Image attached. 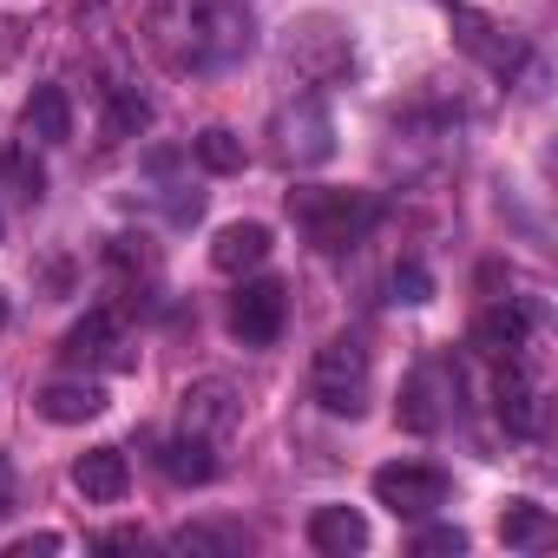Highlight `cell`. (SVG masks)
Listing matches in <instances>:
<instances>
[{
  "label": "cell",
  "mask_w": 558,
  "mask_h": 558,
  "mask_svg": "<svg viewBox=\"0 0 558 558\" xmlns=\"http://www.w3.org/2000/svg\"><path fill=\"white\" fill-rule=\"evenodd\" d=\"M283 316H290V290L283 283H269V276H256V283H243L236 296H230V336L243 342V349H269L276 336H283Z\"/></svg>",
  "instance_id": "52a82bcc"
},
{
  "label": "cell",
  "mask_w": 558,
  "mask_h": 558,
  "mask_svg": "<svg viewBox=\"0 0 558 558\" xmlns=\"http://www.w3.org/2000/svg\"><path fill=\"white\" fill-rule=\"evenodd\" d=\"M269 250H276L269 223H223V230H217V243H210V263H217L223 276H243V269H263V263H269Z\"/></svg>",
  "instance_id": "4fadbf2b"
},
{
  "label": "cell",
  "mask_w": 558,
  "mask_h": 558,
  "mask_svg": "<svg viewBox=\"0 0 558 558\" xmlns=\"http://www.w3.org/2000/svg\"><path fill=\"white\" fill-rule=\"evenodd\" d=\"M171 545L178 551H243V532H230V525H184Z\"/></svg>",
  "instance_id": "7402d4cb"
},
{
  "label": "cell",
  "mask_w": 558,
  "mask_h": 558,
  "mask_svg": "<svg viewBox=\"0 0 558 558\" xmlns=\"http://www.w3.org/2000/svg\"><path fill=\"white\" fill-rule=\"evenodd\" d=\"M316 401L329 408V414H342V421H355L362 408H368V381H375V362H368V349H362V336H336L323 355H316Z\"/></svg>",
  "instance_id": "3957f363"
},
{
  "label": "cell",
  "mask_w": 558,
  "mask_h": 558,
  "mask_svg": "<svg viewBox=\"0 0 558 558\" xmlns=\"http://www.w3.org/2000/svg\"><path fill=\"white\" fill-rule=\"evenodd\" d=\"M427 296H434L427 269H421V263H401V269H395V303H408V310H414V303H427Z\"/></svg>",
  "instance_id": "603a6c76"
},
{
  "label": "cell",
  "mask_w": 558,
  "mask_h": 558,
  "mask_svg": "<svg viewBox=\"0 0 558 558\" xmlns=\"http://www.w3.org/2000/svg\"><path fill=\"white\" fill-rule=\"evenodd\" d=\"M184 34H191V66H204V73H223L256 47V21L243 0H197Z\"/></svg>",
  "instance_id": "7a4b0ae2"
},
{
  "label": "cell",
  "mask_w": 558,
  "mask_h": 558,
  "mask_svg": "<svg viewBox=\"0 0 558 558\" xmlns=\"http://www.w3.org/2000/svg\"><path fill=\"white\" fill-rule=\"evenodd\" d=\"M0 230H8V223H0Z\"/></svg>",
  "instance_id": "f1b7e54d"
},
{
  "label": "cell",
  "mask_w": 558,
  "mask_h": 558,
  "mask_svg": "<svg viewBox=\"0 0 558 558\" xmlns=\"http://www.w3.org/2000/svg\"><path fill=\"white\" fill-rule=\"evenodd\" d=\"M8 512H14V460L0 453V519H8Z\"/></svg>",
  "instance_id": "4316f807"
},
{
  "label": "cell",
  "mask_w": 558,
  "mask_h": 558,
  "mask_svg": "<svg viewBox=\"0 0 558 558\" xmlns=\"http://www.w3.org/2000/svg\"><path fill=\"white\" fill-rule=\"evenodd\" d=\"M290 66L310 80V86H336V80H349L355 73V40L336 27V21H303V27H290Z\"/></svg>",
  "instance_id": "277c9868"
},
{
  "label": "cell",
  "mask_w": 558,
  "mask_h": 558,
  "mask_svg": "<svg viewBox=\"0 0 558 558\" xmlns=\"http://www.w3.org/2000/svg\"><path fill=\"white\" fill-rule=\"evenodd\" d=\"M276 151H283L290 165H323V158H336V119H329V106H323L316 93H303L296 106L276 112Z\"/></svg>",
  "instance_id": "8992f818"
},
{
  "label": "cell",
  "mask_w": 558,
  "mask_h": 558,
  "mask_svg": "<svg viewBox=\"0 0 558 558\" xmlns=\"http://www.w3.org/2000/svg\"><path fill=\"white\" fill-rule=\"evenodd\" d=\"M447 14H453V27H460V47L480 53L493 73H519V66H525V47L512 40V27H499V21H486V14H473V8H447Z\"/></svg>",
  "instance_id": "30bf717a"
},
{
  "label": "cell",
  "mask_w": 558,
  "mask_h": 558,
  "mask_svg": "<svg viewBox=\"0 0 558 558\" xmlns=\"http://www.w3.org/2000/svg\"><path fill=\"white\" fill-rule=\"evenodd\" d=\"M178 414H184V434H204V440H223L236 421H243V401L223 375H204L178 395Z\"/></svg>",
  "instance_id": "ba28073f"
},
{
  "label": "cell",
  "mask_w": 558,
  "mask_h": 558,
  "mask_svg": "<svg viewBox=\"0 0 558 558\" xmlns=\"http://www.w3.org/2000/svg\"><path fill=\"white\" fill-rule=\"evenodd\" d=\"M34 551H40V558L60 551V532H34V538H14V545H8V558H34Z\"/></svg>",
  "instance_id": "484cf974"
},
{
  "label": "cell",
  "mask_w": 558,
  "mask_h": 558,
  "mask_svg": "<svg viewBox=\"0 0 558 558\" xmlns=\"http://www.w3.org/2000/svg\"><path fill=\"white\" fill-rule=\"evenodd\" d=\"M73 486H80L93 506H119V499L132 493V466H125L119 447H93V453L73 460Z\"/></svg>",
  "instance_id": "7c38bea8"
},
{
  "label": "cell",
  "mask_w": 558,
  "mask_h": 558,
  "mask_svg": "<svg viewBox=\"0 0 558 558\" xmlns=\"http://www.w3.org/2000/svg\"><path fill=\"white\" fill-rule=\"evenodd\" d=\"M8 316H14V310H8V296H0V329H8Z\"/></svg>",
  "instance_id": "83f0119b"
},
{
  "label": "cell",
  "mask_w": 558,
  "mask_h": 558,
  "mask_svg": "<svg viewBox=\"0 0 558 558\" xmlns=\"http://www.w3.org/2000/svg\"><path fill=\"white\" fill-rule=\"evenodd\" d=\"M434 388H440L434 368H414V375H408V388H401V401H395V421H401L408 434H434V427H440V401H434Z\"/></svg>",
  "instance_id": "e0dca14e"
},
{
  "label": "cell",
  "mask_w": 558,
  "mask_h": 558,
  "mask_svg": "<svg viewBox=\"0 0 558 558\" xmlns=\"http://www.w3.org/2000/svg\"><path fill=\"white\" fill-rule=\"evenodd\" d=\"M545 532H551V512L538 499H506V512H499V538L506 545H545Z\"/></svg>",
  "instance_id": "ffe728a7"
},
{
  "label": "cell",
  "mask_w": 558,
  "mask_h": 558,
  "mask_svg": "<svg viewBox=\"0 0 558 558\" xmlns=\"http://www.w3.org/2000/svg\"><path fill=\"white\" fill-rule=\"evenodd\" d=\"M112 342H119V323H112V310H93L86 323H73V329H66L60 355L80 368V362H99V355H112Z\"/></svg>",
  "instance_id": "d6986e66"
},
{
  "label": "cell",
  "mask_w": 558,
  "mask_h": 558,
  "mask_svg": "<svg viewBox=\"0 0 558 558\" xmlns=\"http://www.w3.org/2000/svg\"><path fill=\"white\" fill-rule=\"evenodd\" d=\"M493 408H499L506 434H519V440H532V434L545 427V401H538V381L525 375V362H519V355L499 368V381H493Z\"/></svg>",
  "instance_id": "9c48e42d"
},
{
  "label": "cell",
  "mask_w": 558,
  "mask_h": 558,
  "mask_svg": "<svg viewBox=\"0 0 558 558\" xmlns=\"http://www.w3.org/2000/svg\"><path fill=\"white\" fill-rule=\"evenodd\" d=\"M191 145H197V165H204V171H217V178L243 171V138H236L230 125H204Z\"/></svg>",
  "instance_id": "44dd1931"
},
{
  "label": "cell",
  "mask_w": 558,
  "mask_h": 558,
  "mask_svg": "<svg viewBox=\"0 0 558 558\" xmlns=\"http://www.w3.org/2000/svg\"><path fill=\"white\" fill-rule=\"evenodd\" d=\"M34 408H40L53 427H80V421L106 414V388H99V381H47V388L34 395Z\"/></svg>",
  "instance_id": "5bb4252c"
},
{
  "label": "cell",
  "mask_w": 558,
  "mask_h": 558,
  "mask_svg": "<svg viewBox=\"0 0 558 558\" xmlns=\"http://www.w3.org/2000/svg\"><path fill=\"white\" fill-rule=\"evenodd\" d=\"M145 119H151V106H145L138 93H119V99H112V132H138Z\"/></svg>",
  "instance_id": "cb8c5ba5"
},
{
  "label": "cell",
  "mask_w": 558,
  "mask_h": 558,
  "mask_svg": "<svg viewBox=\"0 0 558 558\" xmlns=\"http://www.w3.org/2000/svg\"><path fill=\"white\" fill-rule=\"evenodd\" d=\"M158 466H165V480H178V486H204V480H217V453H210L204 434H178V440H165Z\"/></svg>",
  "instance_id": "2e32d148"
},
{
  "label": "cell",
  "mask_w": 558,
  "mask_h": 558,
  "mask_svg": "<svg viewBox=\"0 0 558 558\" xmlns=\"http://www.w3.org/2000/svg\"><path fill=\"white\" fill-rule=\"evenodd\" d=\"M27 132H34L40 145H66V138H73V106H66L60 86H34V99H27Z\"/></svg>",
  "instance_id": "ac0fdd59"
},
{
  "label": "cell",
  "mask_w": 558,
  "mask_h": 558,
  "mask_svg": "<svg viewBox=\"0 0 558 558\" xmlns=\"http://www.w3.org/2000/svg\"><path fill=\"white\" fill-rule=\"evenodd\" d=\"M310 545L329 551V558L368 551V519H362L355 506H316V512H310Z\"/></svg>",
  "instance_id": "9a60e30c"
},
{
  "label": "cell",
  "mask_w": 558,
  "mask_h": 558,
  "mask_svg": "<svg viewBox=\"0 0 558 558\" xmlns=\"http://www.w3.org/2000/svg\"><path fill=\"white\" fill-rule=\"evenodd\" d=\"M375 499L395 512V519H427L447 506V473L427 466V460H395L375 473Z\"/></svg>",
  "instance_id": "5b68a950"
},
{
  "label": "cell",
  "mask_w": 558,
  "mask_h": 558,
  "mask_svg": "<svg viewBox=\"0 0 558 558\" xmlns=\"http://www.w3.org/2000/svg\"><path fill=\"white\" fill-rule=\"evenodd\" d=\"M290 217H296V230H303L316 250H349V243H362V236L375 230L381 204H375V191L296 184V191H290Z\"/></svg>",
  "instance_id": "6da1fadb"
},
{
  "label": "cell",
  "mask_w": 558,
  "mask_h": 558,
  "mask_svg": "<svg viewBox=\"0 0 558 558\" xmlns=\"http://www.w3.org/2000/svg\"><path fill=\"white\" fill-rule=\"evenodd\" d=\"M414 551H466V532L460 525H427V532H414Z\"/></svg>",
  "instance_id": "d4e9b609"
},
{
  "label": "cell",
  "mask_w": 558,
  "mask_h": 558,
  "mask_svg": "<svg viewBox=\"0 0 558 558\" xmlns=\"http://www.w3.org/2000/svg\"><path fill=\"white\" fill-rule=\"evenodd\" d=\"M532 329H538V310H532V303H499V310H486V316L473 323V342H480L486 355L512 362V355L532 349Z\"/></svg>",
  "instance_id": "8fae6325"
}]
</instances>
